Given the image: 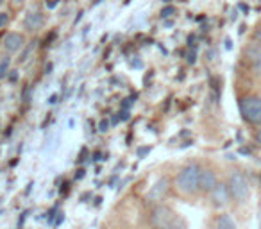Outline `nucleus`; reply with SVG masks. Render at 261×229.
<instances>
[{
	"mask_svg": "<svg viewBox=\"0 0 261 229\" xmlns=\"http://www.w3.org/2000/svg\"><path fill=\"white\" fill-rule=\"evenodd\" d=\"M86 158H88V149H83V150H81V156H79V163L83 160H86Z\"/></svg>",
	"mask_w": 261,
	"mask_h": 229,
	"instance_id": "26",
	"label": "nucleus"
},
{
	"mask_svg": "<svg viewBox=\"0 0 261 229\" xmlns=\"http://www.w3.org/2000/svg\"><path fill=\"white\" fill-rule=\"evenodd\" d=\"M34 43H36V41H33V43H31V47L27 48V50H23V54H22V56H20V58H18V61H20V63H23V61H25L27 58H29L31 50H33V48H34Z\"/></svg>",
	"mask_w": 261,
	"mask_h": 229,
	"instance_id": "14",
	"label": "nucleus"
},
{
	"mask_svg": "<svg viewBox=\"0 0 261 229\" xmlns=\"http://www.w3.org/2000/svg\"><path fill=\"white\" fill-rule=\"evenodd\" d=\"M2 2H4V0H0V4H2Z\"/></svg>",
	"mask_w": 261,
	"mask_h": 229,
	"instance_id": "32",
	"label": "nucleus"
},
{
	"mask_svg": "<svg viewBox=\"0 0 261 229\" xmlns=\"http://www.w3.org/2000/svg\"><path fill=\"white\" fill-rule=\"evenodd\" d=\"M229 186V192H231L232 204L236 206H247L250 202V197H252V183L250 177L245 170L242 168H232L229 172L227 179H225Z\"/></svg>",
	"mask_w": 261,
	"mask_h": 229,
	"instance_id": "1",
	"label": "nucleus"
},
{
	"mask_svg": "<svg viewBox=\"0 0 261 229\" xmlns=\"http://www.w3.org/2000/svg\"><path fill=\"white\" fill-rule=\"evenodd\" d=\"M6 66H8V59H4V61L0 63V79L6 75V72H8V70H6Z\"/></svg>",
	"mask_w": 261,
	"mask_h": 229,
	"instance_id": "19",
	"label": "nucleus"
},
{
	"mask_svg": "<svg viewBox=\"0 0 261 229\" xmlns=\"http://www.w3.org/2000/svg\"><path fill=\"white\" fill-rule=\"evenodd\" d=\"M200 174H202V167L199 163L185 165L175 175L174 188L181 195H195L197 192H200Z\"/></svg>",
	"mask_w": 261,
	"mask_h": 229,
	"instance_id": "2",
	"label": "nucleus"
},
{
	"mask_svg": "<svg viewBox=\"0 0 261 229\" xmlns=\"http://www.w3.org/2000/svg\"><path fill=\"white\" fill-rule=\"evenodd\" d=\"M163 2H165V4H170V2H172V0H163Z\"/></svg>",
	"mask_w": 261,
	"mask_h": 229,
	"instance_id": "31",
	"label": "nucleus"
},
{
	"mask_svg": "<svg viewBox=\"0 0 261 229\" xmlns=\"http://www.w3.org/2000/svg\"><path fill=\"white\" fill-rule=\"evenodd\" d=\"M168 188H170V181H168L167 177H161L160 181L154 185V188L149 192V199L150 200H160L161 197L168 192Z\"/></svg>",
	"mask_w": 261,
	"mask_h": 229,
	"instance_id": "10",
	"label": "nucleus"
},
{
	"mask_svg": "<svg viewBox=\"0 0 261 229\" xmlns=\"http://www.w3.org/2000/svg\"><path fill=\"white\" fill-rule=\"evenodd\" d=\"M45 70H47V72H45V73H50V70H52V65H50V63H48L47 68H45Z\"/></svg>",
	"mask_w": 261,
	"mask_h": 229,
	"instance_id": "30",
	"label": "nucleus"
},
{
	"mask_svg": "<svg viewBox=\"0 0 261 229\" xmlns=\"http://www.w3.org/2000/svg\"><path fill=\"white\" fill-rule=\"evenodd\" d=\"M217 185H218V175L215 172V168H202V174H200V193L210 195Z\"/></svg>",
	"mask_w": 261,
	"mask_h": 229,
	"instance_id": "7",
	"label": "nucleus"
},
{
	"mask_svg": "<svg viewBox=\"0 0 261 229\" xmlns=\"http://www.w3.org/2000/svg\"><path fill=\"white\" fill-rule=\"evenodd\" d=\"M83 175H86V170H84V168H79V170H77V174H75V179H81Z\"/></svg>",
	"mask_w": 261,
	"mask_h": 229,
	"instance_id": "28",
	"label": "nucleus"
},
{
	"mask_svg": "<svg viewBox=\"0 0 261 229\" xmlns=\"http://www.w3.org/2000/svg\"><path fill=\"white\" fill-rule=\"evenodd\" d=\"M245 58L249 59V65L252 73L261 81V47H257L256 43H250L245 48Z\"/></svg>",
	"mask_w": 261,
	"mask_h": 229,
	"instance_id": "6",
	"label": "nucleus"
},
{
	"mask_svg": "<svg viewBox=\"0 0 261 229\" xmlns=\"http://www.w3.org/2000/svg\"><path fill=\"white\" fill-rule=\"evenodd\" d=\"M9 81H11V83H16V81H18V70H11V73H9Z\"/></svg>",
	"mask_w": 261,
	"mask_h": 229,
	"instance_id": "23",
	"label": "nucleus"
},
{
	"mask_svg": "<svg viewBox=\"0 0 261 229\" xmlns=\"http://www.w3.org/2000/svg\"><path fill=\"white\" fill-rule=\"evenodd\" d=\"M58 4H59V0H48V2H47V8L48 9H54V8H58Z\"/></svg>",
	"mask_w": 261,
	"mask_h": 229,
	"instance_id": "24",
	"label": "nucleus"
},
{
	"mask_svg": "<svg viewBox=\"0 0 261 229\" xmlns=\"http://www.w3.org/2000/svg\"><path fill=\"white\" fill-rule=\"evenodd\" d=\"M210 200H211V206H213L215 210H225L229 204H232L231 192H229L227 183L218 181V185L215 186V190L210 193Z\"/></svg>",
	"mask_w": 261,
	"mask_h": 229,
	"instance_id": "5",
	"label": "nucleus"
},
{
	"mask_svg": "<svg viewBox=\"0 0 261 229\" xmlns=\"http://www.w3.org/2000/svg\"><path fill=\"white\" fill-rule=\"evenodd\" d=\"M149 152H150V147H143V149L140 147V149H138V156H140V158H145Z\"/></svg>",
	"mask_w": 261,
	"mask_h": 229,
	"instance_id": "21",
	"label": "nucleus"
},
{
	"mask_svg": "<svg viewBox=\"0 0 261 229\" xmlns=\"http://www.w3.org/2000/svg\"><path fill=\"white\" fill-rule=\"evenodd\" d=\"M256 220H257V229H261V195L257 200V210H256Z\"/></svg>",
	"mask_w": 261,
	"mask_h": 229,
	"instance_id": "15",
	"label": "nucleus"
},
{
	"mask_svg": "<svg viewBox=\"0 0 261 229\" xmlns=\"http://www.w3.org/2000/svg\"><path fill=\"white\" fill-rule=\"evenodd\" d=\"M135 98H136V95H133V97H130V98H125V100L122 102V108L129 111V108H130V106H133V102H135Z\"/></svg>",
	"mask_w": 261,
	"mask_h": 229,
	"instance_id": "16",
	"label": "nucleus"
},
{
	"mask_svg": "<svg viewBox=\"0 0 261 229\" xmlns=\"http://www.w3.org/2000/svg\"><path fill=\"white\" fill-rule=\"evenodd\" d=\"M8 20H9V16H8V13H0V29L8 23Z\"/></svg>",
	"mask_w": 261,
	"mask_h": 229,
	"instance_id": "20",
	"label": "nucleus"
},
{
	"mask_svg": "<svg viewBox=\"0 0 261 229\" xmlns=\"http://www.w3.org/2000/svg\"><path fill=\"white\" fill-rule=\"evenodd\" d=\"M238 109L242 120L252 128H261V95L245 93L238 98Z\"/></svg>",
	"mask_w": 261,
	"mask_h": 229,
	"instance_id": "3",
	"label": "nucleus"
},
{
	"mask_svg": "<svg viewBox=\"0 0 261 229\" xmlns=\"http://www.w3.org/2000/svg\"><path fill=\"white\" fill-rule=\"evenodd\" d=\"M130 66H133V68H138V66H142V61H140V59H133Z\"/></svg>",
	"mask_w": 261,
	"mask_h": 229,
	"instance_id": "27",
	"label": "nucleus"
},
{
	"mask_svg": "<svg viewBox=\"0 0 261 229\" xmlns=\"http://www.w3.org/2000/svg\"><path fill=\"white\" fill-rule=\"evenodd\" d=\"M254 142L261 147V128H257L256 131H254Z\"/></svg>",
	"mask_w": 261,
	"mask_h": 229,
	"instance_id": "18",
	"label": "nucleus"
},
{
	"mask_svg": "<svg viewBox=\"0 0 261 229\" xmlns=\"http://www.w3.org/2000/svg\"><path fill=\"white\" fill-rule=\"evenodd\" d=\"M252 43H256L257 47H261V23H257L256 29L252 33Z\"/></svg>",
	"mask_w": 261,
	"mask_h": 229,
	"instance_id": "12",
	"label": "nucleus"
},
{
	"mask_svg": "<svg viewBox=\"0 0 261 229\" xmlns=\"http://www.w3.org/2000/svg\"><path fill=\"white\" fill-rule=\"evenodd\" d=\"M150 222L154 229H186V222L167 206H156L150 211Z\"/></svg>",
	"mask_w": 261,
	"mask_h": 229,
	"instance_id": "4",
	"label": "nucleus"
},
{
	"mask_svg": "<svg viewBox=\"0 0 261 229\" xmlns=\"http://www.w3.org/2000/svg\"><path fill=\"white\" fill-rule=\"evenodd\" d=\"M213 229H238V225H236V220L229 213H218L215 217Z\"/></svg>",
	"mask_w": 261,
	"mask_h": 229,
	"instance_id": "9",
	"label": "nucleus"
},
{
	"mask_svg": "<svg viewBox=\"0 0 261 229\" xmlns=\"http://www.w3.org/2000/svg\"><path fill=\"white\" fill-rule=\"evenodd\" d=\"M108 128H109V122L108 120H100V122H98V131H100V133H106V131H108Z\"/></svg>",
	"mask_w": 261,
	"mask_h": 229,
	"instance_id": "17",
	"label": "nucleus"
},
{
	"mask_svg": "<svg viewBox=\"0 0 261 229\" xmlns=\"http://www.w3.org/2000/svg\"><path fill=\"white\" fill-rule=\"evenodd\" d=\"M23 43H25V40H23L22 34L20 33H9L4 40V48L8 52H16L23 47Z\"/></svg>",
	"mask_w": 261,
	"mask_h": 229,
	"instance_id": "8",
	"label": "nucleus"
},
{
	"mask_svg": "<svg viewBox=\"0 0 261 229\" xmlns=\"http://www.w3.org/2000/svg\"><path fill=\"white\" fill-rule=\"evenodd\" d=\"M118 117H120V120H129V118H130V113L123 109V111L118 113Z\"/></svg>",
	"mask_w": 261,
	"mask_h": 229,
	"instance_id": "22",
	"label": "nucleus"
},
{
	"mask_svg": "<svg viewBox=\"0 0 261 229\" xmlns=\"http://www.w3.org/2000/svg\"><path fill=\"white\" fill-rule=\"evenodd\" d=\"M58 100H59V95H52V97L48 98V104H56Z\"/></svg>",
	"mask_w": 261,
	"mask_h": 229,
	"instance_id": "29",
	"label": "nucleus"
},
{
	"mask_svg": "<svg viewBox=\"0 0 261 229\" xmlns=\"http://www.w3.org/2000/svg\"><path fill=\"white\" fill-rule=\"evenodd\" d=\"M174 13H175V8H174V6H165V8L161 9L160 15H161V18H168V16H172Z\"/></svg>",
	"mask_w": 261,
	"mask_h": 229,
	"instance_id": "13",
	"label": "nucleus"
},
{
	"mask_svg": "<svg viewBox=\"0 0 261 229\" xmlns=\"http://www.w3.org/2000/svg\"><path fill=\"white\" fill-rule=\"evenodd\" d=\"M41 23H43V16H41V13H31V15H27L25 26H27V29H29V31L40 29Z\"/></svg>",
	"mask_w": 261,
	"mask_h": 229,
	"instance_id": "11",
	"label": "nucleus"
},
{
	"mask_svg": "<svg viewBox=\"0 0 261 229\" xmlns=\"http://www.w3.org/2000/svg\"><path fill=\"white\" fill-rule=\"evenodd\" d=\"M186 61H188L190 65H193V63H195V52H190L188 58H186Z\"/></svg>",
	"mask_w": 261,
	"mask_h": 229,
	"instance_id": "25",
	"label": "nucleus"
}]
</instances>
